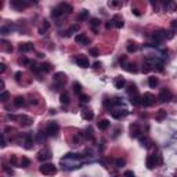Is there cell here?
Listing matches in <instances>:
<instances>
[{"mask_svg": "<svg viewBox=\"0 0 177 177\" xmlns=\"http://www.w3.org/2000/svg\"><path fill=\"white\" fill-rule=\"evenodd\" d=\"M166 116H168V114H166V111H163V109H161V111L156 112L155 115V119L158 120V122H162L163 119H166Z\"/></svg>", "mask_w": 177, "mask_h": 177, "instance_id": "484cf974", "label": "cell"}, {"mask_svg": "<svg viewBox=\"0 0 177 177\" xmlns=\"http://www.w3.org/2000/svg\"><path fill=\"white\" fill-rule=\"evenodd\" d=\"M17 118H18V116H15V115H11V114L7 115V119H9V120H15Z\"/></svg>", "mask_w": 177, "mask_h": 177, "instance_id": "f5cc1de1", "label": "cell"}, {"mask_svg": "<svg viewBox=\"0 0 177 177\" xmlns=\"http://www.w3.org/2000/svg\"><path fill=\"white\" fill-rule=\"evenodd\" d=\"M0 32H2V35H9V33H11V28H9V27H2Z\"/></svg>", "mask_w": 177, "mask_h": 177, "instance_id": "b9f144b4", "label": "cell"}, {"mask_svg": "<svg viewBox=\"0 0 177 177\" xmlns=\"http://www.w3.org/2000/svg\"><path fill=\"white\" fill-rule=\"evenodd\" d=\"M130 102H132L133 105H136V107H138V105H141V96H133L130 97Z\"/></svg>", "mask_w": 177, "mask_h": 177, "instance_id": "4dcf8cb0", "label": "cell"}, {"mask_svg": "<svg viewBox=\"0 0 177 177\" xmlns=\"http://www.w3.org/2000/svg\"><path fill=\"white\" fill-rule=\"evenodd\" d=\"M158 83H159L158 78H155V76H151V78H148V84H150V87L155 89V87L158 86Z\"/></svg>", "mask_w": 177, "mask_h": 177, "instance_id": "1f68e13d", "label": "cell"}, {"mask_svg": "<svg viewBox=\"0 0 177 177\" xmlns=\"http://www.w3.org/2000/svg\"><path fill=\"white\" fill-rule=\"evenodd\" d=\"M14 105L17 107V108H22V107L25 105V98H24V97H21V96L15 97V98H14Z\"/></svg>", "mask_w": 177, "mask_h": 177, "instance_id": "d4e9b609", "label": "cell"}, {"mask_svg": "<svg viewBox=\"0 0 177 177\" xmlns=\"http://www.w3.org/2000/svg\"><path fill=\"white\" fill-rule=\"evenodd\" d=\"M127 93H129L130 97H133V96H137L138 91H137V89H136L134 84H129V86H127Z\"/></svg>", "mask_w": 177, "mask_h": 177, "instance_id": "f546056e", "label": "cell"}, {"mask_svg": "<svg viewBox=\"0 0 177 177\" xmlns=\"http://www.w3.org/2000/svg\"><path fill=\"white\" fill-rule=\"evenodd\" d=\"M176 177H177V176H176Z\"/></svg>", "mask_w": 177, "mask_h": 177, "instance_id": "6125c7cd", "label": "cell"}, {"mask_svg": "<svg viewBox=\"0 0 177 177\" xmlns=\"http://www.w3.org/2000/svg\"><path fill=\"white\" fill-rule=\"evenodd\" d=\"M10 163H11L12 166H17V156L11 155V158H10Z\"/></svg>", "mask_w": 177, "mask_h": 177, "instance_id": "f907efd6", "label": "cell"}, {"mask_svg": "<svg viewBox=\"0 0 177 177\" xmlns=\"http://www.w3.org/2000/svg\"><path fill=\"white\" fill-rule=\"evenodd\" d=\"M80 101L86 104V102H89V101H90V97H89V96H86V94H80Z\"/></svg>", "mask_w": 177, "mask_h": 177, "instance_id": "bcb514c9", "label": "cell"}, {"mask_svg": "<svg viewBox=\"0 0 177 177\" xmlns=\"http://www.w3.org/2000/svg\"><path fill=\"white\" fill-rule=\"evenodd\" d=\"M166 10L168 11H176L177 10V3H174V2H168V3L165 4Z\"/></svg>", "mask_w": 177, "mask_h": 177, "instance_id": "d6a6232c", "label": "cell"}, {"mask_svg": "<svg viewBox=\"0 0 177 177\" xmlns=\"http://www.w3.org/2000/svg\"><path fill=\"white\" fill-rule=\"evenodd\" d=\"M101 66V62H94V68H100Z\"/></svg>", "mask_w": 177, "mask_h": 177, "instance_id": "91938a15", "label": "cell"}, {"mask_svg": "<svg viewBox=\"0 0 177 177\" xmlns=\"http://www.w3.org/2000/svg\"><path fill=\"white\" fill-rule=\"evenodd\" d=\"M133 12H134V15H137V17H140V15H141V12H140V10H138V9H133Z\"/></svg>", "mask_w": 177, "mask_h": 177, "instance_id": "680465c9", "label": "cell"}, {"mask_svg": "<svg viewBox=\"0 0 177 177\" xmlns=\"http://www.w3.org/2000/svg\"><path fill=\"white\" fill-rule=\"evenodd\" d=\"M115 177H120V176H115Z\"/></svg>", "mask_w": 177, "mask_h": 177, "instance_id": "94428289", "label": "cell"}, {"mask_svg": "<svg viewBox=\"0 0 177 177\" xmlns=\"http://www.w3.org/2000/svg\"><path fill=\"white\" fill-rule=\"evenodd\" d=\"M80 115H82V118H83L84 120H91L94 118V112L91 111L90 108H83L80 111Z\"/></svg>", "mask_w": 177, "mask_h": 177, "instance_id": "e0dca14e", "label": "cell"}, {"mask_svg": "<svg viewBox=\"0 0 177 177\" xmlns=\"http://www.w3.org/2000/svg\"><path fill=\"white\" fill-rule=\"evenodd\" d=\"M170 27H172V29H177V19H174V21H172Z\"/></svg>", "mask_w": 177, "mask_h": 177, "instance_id": "db71d44e", "label": "cell"}, {"mask_svg": "<svg viewBox=\"0 0 177 177\" xmlns=\"http://www.w3.org/2000/svg\"><path fill=\"white\" fill-rule=\"evenodd\" d=\"M75 42L78 43V44L86 46V44L90 43V40H89V37H87L84 33H79V35H76V36H75Z\"/></svg>", "mask_w": 177, "mask_h": 177, "instance_id": "4fadbf2b", "label": "cell"}, {"mask_svg": "<svg viewBox=\"0 0 177 177\" xmlns=\"http://www.w3.org/2000/svg\"><path fill=\"white\" fill-rule=\"evenodd\" d=\"M112 24H114V27L115 28H118V29H120V28H123V25H125V21H123V18H122V15H119V14H116V15H114L112 17Z\"/></svg>", "mask_w": 177, "mask_h": 177, "instance_id": "7c38bea8", "label": "cell"}, {"mask_svg": "<svg viewBox=\"0 0 177 177\" xmlns=\"http://www.w3.org/2000/svg\"><path fill=\"white\" fill-rule=\"evenodd\" d=\"M158 100H159L161 102H168V101H170V100H172V93H170V90H169V89H162V91L159 93Z\"/></svg>", "mask_w": 177, "mask_h": 177, "instance_id": "9c48e42d", "label": "cell"}, {"mask_svg": "<svg viewBox=\"0 0 177 177\" xmlns=\"http://www.w3.org/2000/svg\"><path fill=\"white\" fill-rule=\"evenodd\" d=\"M87 19H89V11H87V10H82L78 15V21L84 22V21H87Z\"/></svg>", "mask_w": 177, "mask_h": 177, "instance_id": "cb8c5ba5", "label": "cell"}, {"mask_svg": "<svg viewBox=\"0 0 177 177\" xmlns=\"http://www.w3.org/2000/svg\"><path fill=\"white\" fill-rule=\"evenodd\" d=\"M123 177H136V176L132 170H126L125 173H123Z\"/></svg>", "mask_w": 177, "mask_h": 177, "instance_id": "681fc988", "label": "cell"}, {"mask_svg": "<svg viewBox=\"0 0 177 177\" xmlns=\"http://www.w3.org/2000/svg\"><path fill=\"white\" fill-rule=\"evenodd\" d=\"M58 132H60V126L57 122H50L46 126V136H48V137H55Z\"/></svg>", "mask_w": 177, "mask_h": 177, "instance_id": "3957f363", "label": "cell"}, {"mask_svg": "<svg viewBox=\"0 0 177 177\" xmlns=\"http://www.w3.org/2000/svg\"><path fill=\"white\" fill-rule=\"evenodd\" d=\"M33 48H35V46H33L32 42H25V43H21V44H19V51H21V53H29Z\"/></svg>", "mask_w": 177, "mask_h": 177, "instance_id": "2e32d148", "label": "cell"}, {"mask_svg": "<svg viewBox=\"0 0 177 177\" xmlns=\"http://www.w3.org/2000/svg\"><path fill=\"white\" fill-rule=\"evenodd\" d=\"M29 165H30V161H29V159H28V158H25V156H24V158L21 159V162H19V168L27 169Z\"/></svg>", "mask_w": 177, "mask_h": 177, "instance_id": "d590c367", "label": "cell"}, {"mask_svg": "<svg viewBox=\"0 0 177 177\" xmlns=\"http://www.w3.org/2000/svg\"><path fill=\"white\" fill-rule=\"evenodd\" d=\"M24 148L25 150H32L33 148V136L32 133H27L24 136Z\"/></svg>", "mask_w": 177, "mask_h": 177, "instance_id": "30bf717a", "label": "cell"}, {"mask_svg": "<svg viewBox=\"0 0 177 177\" xmlns=\"http://www.w3.org/2000/svg\"><path fill=\"white\" fill-rule=\"evenodd\" d=\"M109 112H111V116L114 118V119H122V118L129 115V111H127L126 108H115Z\"/></svg>", "mask_w": 177, "mask_h": 177, "instance_id": "5b68a950", "label": "cell"}, {"mask_svg": "<svg viewBox=\"0 0 177 177\" xmlns=\"http://www.w3.org/2000/svg\"><path fill=\"white\" fill-rule=\"evenodd\" d=\"M173 32H172V30H165V37L166 39H173Z\"/></svg>", "mask_w": 177, "mask_h": 177, "instance_id": "7dc6e473", "label": "cell"}, {"mask_svg": "<svg viewBox=\"0 0 177 177\" xmlns=\"http://www.w3.org/2000/svg\"><path fill=\"white\" fill-rule=\"evenodd\" d=\"M123 68L126 69L127 72H137V68H136L134 64H126V65H123Z\"/></svg>", "mask_w": 177, "mask_h": 177, "instance_id": "e575fe53", "label": "cell"}, {"mask_svg": "<svg viewBox=\"0 0 177 177\" xmlns=\"http://www.w3.org/2000/svg\"><path fill=\"white\" fill-rule=\"evenodd\" d=\"M147 168L148 169H154L158 166V158H156V155H148L147 156Z\"/></svg>", "mask_w": 177, "mask_h": 177, "instance_id": "5bb4252c", "label": "cell"}, {"mask_svg": "<svg viewBox=\"0 0 177 177\" xmlns=\"http://www.w3.org/2000/svg\"><path fill=\"white\" fill-rule=\"evenodd\" d=\"M152 37H154V42L158 43V44H161V43L166 39V37H165V30H158V32H155Z\"/></svg>", "mask_w": 177, "mask_h": 177, "instance_id": "ac0fdd59", "label": "cell"}, {"mask_svg": "<svg viewBox=\"0 0 177 177\" xmlns=\"http://www.w3.org/2000/svg\"><path fill=\"white\" fill-rule=\"evenodd\" d=\"M140 133H141V130H140V127H138V125L134 123V125L130 126V134H132V137H138Z\"/></svg>", "mask_w": 177, "mask_h": 177, "instance_id": "7402d4cb", "label": "cell"}, {"mask_svg": "<svg viewBox=\"0 0 177 177\" xmlns=\"http://www.w3.org/2000/svg\"><path fill=\"white\" fill-rule=\"evenodd\" d=\"M155 104V96L151 93H144L141 96V105L144 107H152Z\"/></svg>", "mask_w": 177, "mask_h": 177, "instance_id": "277c9868", "label": "cell"}, {"mask_svg": "<svg viewBox=\"0 0 177 177\" xmlns=\"http://www.w3.org/2000/svg\"><path fill=\"white\" fill-rule=\"evenodd\" d=\"M40 71H42V72H50L51 65L50 64H42V65H40Z\"/></svg>", "mask_w": 177, "mask_h": 177, "instance_id": "74e56055", "label": "cell"}, {"mask_svg": "<svg viewBox=\"0 0 177 177\" xmlns=\"http://www.w3.org/2000/svg\"><path fill=\"white\" fill-rule=\"evenodd\" d=\"M29 4H30L29 2H25V0H12L11 2V6L17 10H22L24 7L29 6Z\"/></svg>", "mask_w": 177, "mask_h": 177, "instance_id": "9a60e30c", "label": "cell"}, {"mask_svg": "<svg viewBox=\"0 0 177 177\" xmlns=\"http://www.w3.org/2000/svg\"><path fill=\"white\" fill-rule=\"evenodd\" d=\"M4 71H6V65H4V64H3V62H2V64H0V72L3 73V72H4Z\"/></svg>", "mask_w": 177, "mask_h": 177, "instance_id": "6f0895ef", "label": "cell"}, {"mask_svg": "<svg viewBox=\"0 0 177 177\" xmlns=\"http://www.w3.org/2000/svg\"><path fill=\"white\" fill-rule=\"evenodd\" d=\"M72 141H73V144H79L82 141V134H75L72 138Z\"/></svg>", "mask_w": 177, "mask_h": 177, "instance_id": "7bdbcfd3", "label": "cell"}, {"mask_svg": "<svg viewBox=\"0 0 177 177\" xmlns=\"http://www.w3.org/2000/svg\"><path fill=\"white\" fill-rule=\"evenodd\" d=\"M21 76H22V72H17V73H15V80L19 82V80H21Z\"/></svg>", "mask_w": 177, "mask_h": 177, "instance_id": "816d5d0a", "label": "cell"}, {"mask_svg": "<svg viewBox=\"0 0 177 177\" xmlns=\"http://www.w3.org/2000/svg\"><path fill=\"white\" fill-rule=\"evenodd\" d=\"M73 91L76 94H79V96L82 94V84L79 82H73Z\"/></svg>", "mask_w": 177, "mask_h": 177, "instance_id": "836d02e7", "label": "cell"}, {"mask_svg": "<svg viewBox=\"0 0 177 177\" xmlns=\"http://www.w3.org/2000/svg\"><path fill=\"white\" fill-rule=\"evenodd\" d=\"M136 50H137V44H136V43H129V46H127V51H129V53H134Z\"/></svg>", "mask_w": 177, "mask_h": 177, "instance_id": "60d3db41", "label": "cell"}, {"mask_svg": "<svg viewBox=\"0 0 177 177\" xmlns=\"http://www.w3.org/2000/svg\"><path fill=\"white\" fill-rule=\"evenodd\" d=\"M120 2H118V0H111V2H108V6L109 7H118V6H120Z\"/></svg>", "mask_w": 177, "mask_h": 177, "instance_id": "f6af8a7d", "label": "cell"}, {"mask_svg": "<svg viewBox=\"0 0 177 177\" xmlns=\"http://www.w3.org/2000/svg\"><path fill=\"white\" fill-rule=\"evenodd\" d=\"M61 9V11L64 12V14H71V12L73 11V7L71 6L69 3H66V2H62V3H60V6H58Z\"/></svg>", "mask_w": 177, "mask_h": 177, "instance_id": "d6986e66", "label": "cell"}, {"mask_svg": "<svg viewBox=\"0 0 177 177\" xmlns=\"http://www.w3.org/2000/svg\"><path fill=\"white\" fill-rule=\"evenodd\" d=\"M61 15H64V12L61 11L60 7H55V9H53V11H51V17H53V18H60Z\"/></svg>", "mask_w": 177, "mask_h": 177, "instance_id": "83f0119b", "label": "cell"}, {"mask_svg": "<svg viewBox=\"0 0 177 177\" xmlns=\"http://www.w3.org/2000/svg\"><path fill=\"white\" fill-rule=\"evenodd\" d=\"M115 165H116L118 168H122V166L126 165V161H125V159H122V158H118L116 161H115Z\"/></svg>", "mask_w": 177, "mask_h": 177, "instance_id": "ab89813d", "label": "cell"}, {"mask_svg": "<svg viewBox=\"0 0 177 177\" xmlns=\"http://www.w3.org/2000/svg\"><path fill=\"white\" fill-rule=\"evenodd\" d=\"M2 43H3L4 51H7V53H11V51H12V47H11V46H9V43H7V42H4V40H3V42H2Z\"/></svg>", "mask_w": 177, "mask_h": 177, "instance_id": "ee69618b", "label": "cell"}, {"mask_svg": "<svg viewBox=\"0 0 177 177\" xmlns=\"http://www.w3.org/2000/svg\"><path fill=\"white\" fill-rule=\"evenodd\" d=\"M112 27H114V24H112V21H109V22H107V24H105V28H107V29H111Z\"/></svg>", "mask_w": 177, "mask_h": 177, "instance_id": "9f6ffc18", "label": "cell"}, {"mask_svg": "<svg viewBox=\"0 0 177 177\" xmlns=\"http://www.w3.org/2000/svg\"><path fill=\"white\" fill-rule=\"evenodd\" d=\"M6 147V137H4V134L2 136V148Z\"/></svg>", "mask_w": 177, "mask_h": 177, "instance_id": "11a10c76", "label": "cell"}, {"mask_svg": "<svg viewBox=\"0 0 177 177\" xmlns=\"http://www.w3.org/2000/svg\"><path fill=\"white\" fill-rule=\"evenodd\" d=\"M53 158V155H51V151L50 150H42L39 154H37V159H39L40 162H47V161H50V159Z\"/></svg>", "mask_w": 177, "mask_h": 177, "instance_id": "ba28073f", "label": "cell"}, {"mask_svg": "<svg viewBox=\"0 0 177 177\" xmlns=\"http://www.w3.org/2000/svg\"><path fill=\"white\" fill-rule=\"evenodd\" d=\"M114 84H115V87L116 89H123V87L126 86V79L123 78V76H116L115 78V82H114Z\"/></svg>", "mask_w": 177, "mask_h": 177, "instance_id": "ffe728a7", "label": "cell"}, {"mask_svg": "<svg viewBox=\"0 0 177 177\" xmlns=\"http://www.w3.org/2000/svg\"><path fill=\"white\" fill-rule=\"evenodd\" d=\"M75 62L78 64V66H80V68H89V65H90V62H89V58L86 57V55L83 54H78L75 57Z\"/></svg>", "mask_w": 177, "mask_h": 177, "instance_id": "8992f818", "label": "cell"}, {"mask_svg": "<svg viewBox=\"0 0 177 177\" xmlns=\"http://www.w3.org/2000/svg\"><path fill=\"white\" fill-rule=\"evenodd\" d=\"M138 140H140V144L143 145V147H145V148H150L151 147V144H152V143H151V140L148 137H143V136H140V137H138Z\"/></svg>", "mask_w": 177, "mask_h": 177, "instance_id": "603a6c76", "label": "cell"}, {"mask_svg": "<svg viewBox=\"0 0 177 177\" xmlns=\"http://www.w3.org/2000/svg\"><path fill=\"white\" fill-rule=\"evenodd\" d=\"M39 172L43 174V176H54V174H57L58 169H57V166L53 165V163L44 162L39 166Z\"/></svg>", "mask_w": 177, "mask_h": 177, "instance_id": "7a4b0ae2", "label": "cell"}, {"mask_svg": "<svg viewBox=\"0 0 177 177\" xmlns=\"http://www.w3.org/2000/svg\"><path fill=\"white\" fill-rule=\"evenodd\" d=\"M82 155L75 152H69L61 159V165H64L62 168L65 170H73V169L82 168Z\"/></svg>", "mask_w": 177, "mask_h": 177, "instance_id": "6da1fadb", "label": "cell"}, {"mask_svg": "<svg viewBox=\"0 0 177 177\" xmlns=\"http://www.w3.org/2000/svg\"><path fill=\"white\" fill-rule=\"evenodd\" d=\"M109 127V120L108 119H101L98 122V129L100 130H107Z\"/></svg>", "mask_w": 177, "mask_h": 177, "instance_id": "4316f807", "label": "cell"}, {"mask_svg": "<svg viewBox=\"0 0 177 177\" xmlns=\"http://www.w3.org/2000/svg\"><path fill=\"white\" fill-rule=\"evenodd\" d=\"M90 54L93 55V57H98V55H100V51L97 50V48H90Z\"/></svg>", "mask_w": 177, "mask_h": 177, "instance_id": "c3c4849f", "label": "cell"}, {"mask_svg": "<svg viewBox=\"0 0 177 177\" xmlns=\"http://www.w3.org/2000/svg\"><path fill=\"white\" fill-rule=\"evenodd\" d=\"M100 25H101V21H100L98 18H91V21H90V29L93 30L94 33L98 32Z\"/></svg>", "mask_w": 177, "mask_h": 177, "instance_id": "44dd1931", "label": "cell"}, {"mask_svg": "<svg viewBox=\"0 0 177 177\" xmlns=\"http://www.w3.org/2000/svg\"><path fill=\"white\" fill-rule=\"evenodd\" d=\"M79 29H80V27H79V25H73V27L68 30L66 36H69V35H72V33H75V32H79Z\"/></svg>", "mask_w": 177, "mask_h": 177, "instance_id": "f35d334b", "label": "cell"}, {"mask_svg": "<svg viewBox=\"0 0 177 177\" xmlns=\"http://www.w3.org/2000/svg\"><path fill=\"white\" fill-rule=\"evenodd\" d=\"M66 75L64 72H57L54 75V82H55V84H57L58 87H62L64 84L66 83Z\"/></svg>", "mask_w": 177, "mask_h": 177, "instance_id": "52a82bcc", "label": "cell"}, {"mask_svg": "<svg viewBox=\"0 0 177 177\" xmlns=\"http://www.w3.org/2000/svg\"><path fill=\"white\" fill-rule=\"evenodd\" d=\"M9 98H10V93H9V91H6V90L2 91V94H0V101H2V102H6Z\"/></svg>", "mask_w": 177, "mask_h": 177, "instance_id": "8d00e7d4", "label": "cell"}, {"mask_svg": "<svg viewBox=\"0 0 177 177\" xmlns=\"http://www.w3.org/2000/svg\"><path fill=\"white\" fill-rule=\"evenodd\" d=\"M17 120H19V125L21 126H30L33 123V119L30 116H28V115H19L17 118Z\"/></svg>", "mask_w": 177, "mask_h": 177, "instance_id": "8fae6325", "label": "cell"}, {"mask_svg": "<svg viewBox=\"0 0 177 177\" xmlns=\"http://www.w3.org/2000/svg\"><path fill=\"white\" fill-rule=\"evenodd\" d=\"M60 101H61V104L62 105H66V104H69V94L68 93H61V96H60Z\"/></svg>", "mask_w": 177, "mask_h": 177, "instance_id": "f1b7e54d", "label": "cell"}]
</instances>
